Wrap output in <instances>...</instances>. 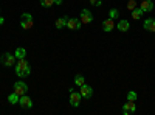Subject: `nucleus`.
<instances>
[{
    "label": "nucleus",
    "instance_id": "nucleus-14",
    "mask_svg": "<svg viewBox=\"0 0 155 115\" xmlns=\"http://www.w3.org/2000/svg\"><path fill=\"white\" fill-rule=\"evenodd\" d=\"M129 28H130V23H129L127 20H120L118 25H116V30H120V31H123V33H126Z\"/></svg>",
    "mask_w": 155,
    "mask_h": 115
},
{
    "label": "nucleus",
    "instance_id": "nucleus-10",
    "mask_svg": "<svg viewBox=\"0 0 155 115\" xmlns=\"http://www.w3.org/2000/svg\"><path fill=\"white\" fill-rule=\"evenodd\" d=\"M19 104H20L23 109H31V107H33V101H31V98H30L28 95H22V96L19 98Z\"/></svg>",
    "mask_w": 155,
    "mask_h": 115
},
{
    "label": "nucleus",
    "instance_id": "nucleus-24",
    "mask_svg": "<svg viewBox=\"0 0 155 115\" xmlns=\"http://www.w3.org/2000/svg\"><path fill=\"white\" fill-rule=\"evenodd\" d=\"M90 3H92L93 6H101L102 5V0H90Z\"/></svg>",
    "mask_w": 155,
    "mask_h": 115
},
{
    "label": "nucleus",
    "instance_id": "nucleus-23",
    "mask_svg": "<svg viewBox=\"0 0 155 115\" xmlns=\"http://www.w3.org/2000/svg\"><path fill=\"white\" fill-rule=\"evenodd\" d=\"M127 100H130V101H135V100H137V93H135L134 90L127 92Z\"/></svg>",
    "mask_w": 155,
    "mask_h": 115
},
{
    "label": "nucleus",
    "instance_id": "nucleus-19",
    "mask_svg": "<svg viewBox=\"0 0 155 115\" xmlns=\"http://www.w3.org/2000/svg\"><path fill=\"white\" fill-rule=\"evenodd\" d=\"M41 5L44 8H51L53 5H56V0H41Z\"/></svg>",
    "mask_w": 155,
    "mask_h": 115
},
{
    "label": "nucleus",
    "instance_id": "nucleus-25",
    "mask_svg": "<svg viewBox=\"0 0 155 115\" xmlns=\"http://www.w3.org/2000/svg\"><path fill=\"white\" fill-rule=\"evenodd\" d=\"M3 22H5V19H3V17H0V25H3Z\"/></svg>",
    "mask_w": 155,
    "mask_h": 115
},
{
    "label": "nucleus",
    "instance_id": "nucleus-4",
    "mask_svg": "<svg viewBox=\"0 0 155 115\" xmlns=\"http://www.w3.org/2000/svg\"><path fill=\"white\" fill-rule=\"evenodd\" d=\"M14 92H16L19 96L27 95V92H28V86L25 84L23 81H17V83L14 84Z\"/></svg>",
    "mask_w": 155,
    "mask_h": 115
},
{
    "label": "nucleus",
    "instance_id": "nucleus-8",
    "mask_svg": "<svg viewBox=\"0 0 155 115\" xmlns=\"http://www.w3.org/2000/svg\"><path fill=\"white\" fill-rule=\"evenodd\" d=\"M137 110V106H135V101H130V100H127V103L123 106V113L124 115H130Z\"/></svg>",
    "mask_w": 155,
    "mask_h": 115
},
{
    "label": "nucleus",
    "instance_id": "nucleus-9",
    "mask_svg": "<svg viewBox=\"0 0 155 115\" xmlns=\"http://www.w3.org/2000/svg\"><path fill=\"white\" fill-rule=\"evenodd\" d=\"M79 19H81L82 23H92V22H93V14H92L88 9H82Z\"/></svg>",
    "mask_w": 155,
    "mask_h": 115
},
{
    "label": "nucleus",
    "instance_id": "nucleus-11",
    "mask_svg": "<svg viewBox=\"0 0 155 115\" xmlns=\"http://www.w3.org/2000/svg\"><path fill=\"white\" fill-rule=\"evenodd\" d=\"M102 30L106 33H110L112 30H115V20L112 17H107L104 22H102Z\"/></svg>",
    "mask_w": 155,
    "mask_h": 115
},
{
    "label": "nucleus",
    "instance_id": "nucleus-12",
    "mask_svg": "<svg viewBox=\"0 0 155 115\" xmlns=\"http://www.w3.org/2000/svg\"><path fill=\"white\" fill-rule=\"evenodd\" d=\"M140 8L143 9L144 12H149V11H152V9H153V2H152V0H141Z\"/></svg>",
    "mask_w": 155,
    "mask_h": 115
},
{
    "label": "nucleus",
    "instance_id": "nucleus-5",
    "mask_svg": "<svg viewBox=\"0 0 155 115\" xmlns=\"http://www.w3.org/2000/svg\"><path fill=\"white\" fill-rule=\"evenodd\" d=\"M81 19H78V17H68V20H67V28L68 30H79L81 28Z\"/></svg>",
    "mask_w": 155,
    "mask_h": 115
},
{
    "label": "nucleus",
    "instance_id": "nucleus-2",
    "mask_svg": "<svg viewBox=\"0 0 155 115\" xmlns=\"http://www.w3.org/2000/svg\"><path fill=\"white\" fill-rule=\"evenodd\" d=\"M20 25L23 30H31L33 28V16L30 12H23L20 16Z\"/></svg>",
    "mask_w": 155,
    "mask_h": 115
},
{
    "label": "nucleus",
    "instance_id": "nucleus-1",
    "mask_svg": "<svg viewBox=\"0 0 155 115\" xmlns=\"http://www.w3.org/2000/svg\"><path fill=\"white\" fill-rule=\"evenodd\" d=\"M31 73V67L27 59H19V62L16 64V75L19 76V78H27V76H30Z\"/></svg>",
    "mask_w": 155,
    "mask_h": 115
},
{
    "label": "nucleus",
    "instance_id": "nucleus-15",
    "mask_svg": "<svg viewBox=\"0 0 155 115\" xmlns=\"http://www.w3.org/2000/svg\"><path fill=\"white\" fill-rule=\"evenodd\" d=\"M67 20H68V17L67 16H64V17H59L58 20H56V28L58 30H62V28H65L67 27Z\"/></svg>",
    "mask_w": 155,
    "mask_h": 115
},
{
    "label": "nucleus",
    "instance_id": "nucleus-18",
    "mask_svg": "<svg viewBox=\"0 0 155 115\" xmlns=\"http://www.w3.org/2000/svg\"><path fill=\"white\" fill-rule=\"evenodd\" d=\"M19 95L16 92H12L11 95H8V101H9V104H19Z\"/></svg>",
    "mask_w": 155,
    "mask_h": 115
},
{
    "label": "nucleus",
    "instance_id": "nucleus-7",
    "mask_svg": "<svg viewBox=\"0 0 155 115\" xmlns=\"http://www.w3.org/2000/svg\"><path fill=\"white\" fill-rule=\"evenodd\" d=\"M79 93H81V96H82V98L90 100V98H92V95H93V89L90 87L88 84H82V86H81V90H79Z\"/></svg>",
    "mask_w": 155,
    "mask_h": 115
},
{
    "label": "nucleus",
    "instance_id": "nucleus-6",
    "mask_svg": "<svg viewBox=\"0 0 155 115\" xmlns=\"http://www.w3.org/2000/svg\"><path fill=\"white\" fill-rule=\"evenodd\" d=\"M70 104L73 106V107H78V106H79L81 104V93L79 92H73V89H70Z\"/></svg>",
    "mask_w": 155,
    "mask_h": 115
},
{
    "label": "nucleus",
    "instance_id": "nucleus-21",
    "mask_svg": "<svg viewBox=\"0 0 155 115\" xmlns=\"http://www.w3.org/2000/svg\"><path fill=\"white\" fill-rule=\"evenodd\" d=\"M120 16V12H118V9H115V8H112L110 11H109V17H112V19H116Z\"/></svg>",
    "mask_w": 155,
    "mask_h": 115
},
{
    "label": "nucleus",
    "instance_id": "nucleus-13",
    "mask_svg": "<svg viewBox=\"0 0 155 115\" xmlns=\"http://www.w3.org/2000/svg\"><path fill=\"white\" fill-rule=\"evenodd\" d=\"M144 30L155 33V19H146L144 20Z\"/></svg>",
    "mask_w": 155,
    "mask_h": 115
},
{
    "label": "nucleus",
    "instance_id": "nucleus-3",
    "mask_svg": "<svg viewBox=\"0 0 155 115\" xmlns=\"http://www.w3.org/2000/svg\"><path fill=\"white\" fill-rule=\"evenodd\" d=\"M0 62L3 64V67H14L16 66V56L11 53H3L0 56Z\"/></svg>",
    "mask_w": 155,
    "mask_h": 115
},
{
    "label": "nucleus",
    "instance_id": "nucleus-17",
    "mask_svg": "<svg viewBox=\"0 0 155 115\" xmlns=\"http://www.w3.org/2000/svg\"><path fill=\"white\" fill-rule=\"evenodd\" d=\"M16 59H23L25 56H27V50H25L23 47H19V48H16Z\"/></svg>",
    "mask_w": 155,
    "mask_h": 115
},
{
    "label": "nucleus",
    "instance_id": "nucleus-22",
    "mask_svg": "<svg viewBox=\"0 0 155 115\" xmlns=\"http://www.w3.org/2000/svg\"><path fill=\"white\" fill-rule=\"evenodd\" d=\"M137 8V2H135V0H129V2H127V9H135Z\"/></svg>",
    "mask_w": 155,
    "mask_h": 115
},
{
    "label": "nucleus",
    "instance_id": "nucleus-26",
    "mask_svg": "<svg viewBox=\"0 0 155 115\" xmlns=\"http://www.w3.org/2000/svg\"><path fill=\"white\" fill-rule=\"evenodd\" d=\"M62 3V0H56V5H61Z\"/></svg>",
    "mask_w": 155,
    "mask_h": 115
},
{
    "label": "nucleus",
    "instance_id": "nucleus-16",
    "mask_svg": "<svg viewBox=\"0 0 155 115\" xmlns=\"http://www.w3.org/2000/svg\"><path fill=\"white\" fill-rule=\"evenodd\" d=\"M144 14V11L143 9H141L140 6H137L135 9H132V19H135V20H138L141 16H143Z\"/></svg>",
    "mask_w": 155,
    "mask_h": 115
},
{
    "label": "nucleus",
    "instance_id": "nucleus-20",
    "mask_svg": "<svg viewBox=\"0 0 155 115\" xmlns=\"http://www.w3.org/2000/svg\"><path fill=\"white\" fill-rule=\"evenodd\" d=\"M74 84H76V86H79V87H81L82 84H85L84 76H82V75H76V76H74Z\"/></svg>",
    "mask_w": 155,
    "mask_h": 115
}]
</instances>
